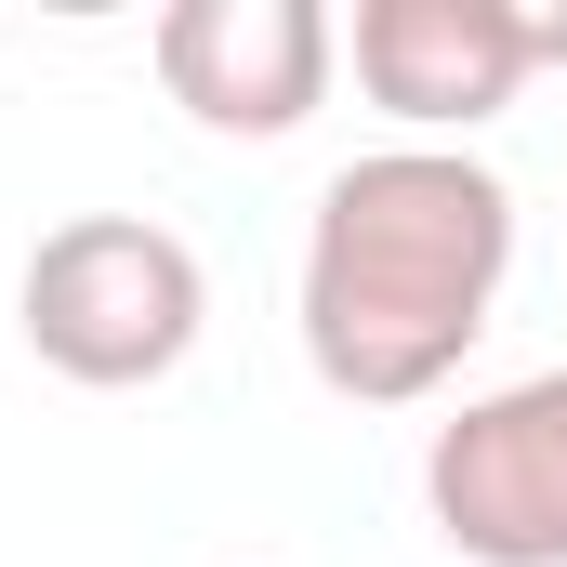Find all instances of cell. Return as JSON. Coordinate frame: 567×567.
<instances>
[{"label": "cell", "instance_id": "3957f363", "mask_svg": "<svg viewBox=\"0 0 567 567\" xmlns=\"http://www.w3.org/2000/svg\"><path fill=\"white\" fill-rule=\"evenodd\" d=\"M423 502L462 567H567V370L462 396L423 449Z\"/></svg>", "mask_w": 567, "mask_h": 567}, {"label": "cell", "instance_id": "7a4b0ae2", "mask_svg": "<svg viewBox=\"0 0 567 567\" xmlns=\"http://www.w3.org/2000/svg\"><path fill=\"white\" fill-rule=\"evenodd\" d=\"M40 370L93 383V396H133V383H172L212 330V278L172 225L145 212H80L27 251V290H13Z\"/></svg>", "mask_w": 567, "mask_h": 567}, {"label": "cell", "instance_id": "277c9868", "mask_svg": "<svg viewBox=\"0 0 567 567\" xmlns=\"http://www.w3.org/2000/svg\"><path fill=\"white\" fill-rule=\"evenodd\" d=\"M330 66H343V27L317 0H172L158 13V93L198 120V133L278 145L330 106Z\"/></svg>", "mask_w": 567, "mask_h": 567}, {"label": "cell", "instance_id": "5b68a950", "mask_svg": "<svg viewBox=\"0 0 567 567\" xmlns=\"http://www.w3.org/2000/svg\"><path fill=\"white\" fill-rule=\"evenodd\" d=\"M528 80H542L528 0H357V93L410 120V145L502 120Z\"/></svg>", "mask_w": 567, "mask_h": 567}, {"label": "cell", "instance_id": "6da1fadb", "mask_svg": "<svg viewBox=\"0 0 567 567\" xmlns=\"http://www.w3.org/2000/svg\"><path fill=\"white\" fill-rule=\"evenodd\" d=\"M515 278V185L475 145H370L303 225V357L357 410L435 396Z\"/></svg>", "mask_w": 567, "mask_h": 567}]
</instances>
